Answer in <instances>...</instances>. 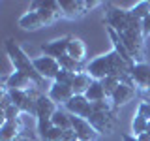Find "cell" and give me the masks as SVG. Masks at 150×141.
I'll use <instances>...</instances> for the list:
<instances>
[{"label":"cell","instance_id":"f1b7e54d","mask_svg":"<svg viewBox=\"0 0 150 141\" xmlns=\"http://www.w3.org/2000/svg\"><path fill=\"white\" fill-rule=\"evenodd\" d=\"M62 134H64V130L54 128V126H53V128L47 132L43 137H40V139H41V141H60V139H62Z\"/></svg>","mask_w":150,"mask_h":141},{"label":"cell","instance_id":"277c9868","mask_svg":"<svg viewBox=\"0 0 150 141\" xmlns=\"http://www.w3.org/2000/svg\"><path fill=\"white\" fill-rule=\"evenodd\" d=\"M118 34V32H116ZM120 40L122 43L126 45V49L129 51L131 58L135 60V64H141L144 62V36H143V26H141V21L137 23V25H133L129 28V30L122 32Z\"/></svg>","mask_w":150,"mask_h":141},{"label":"cell","instance_id":"d6986e66","mask_svg":"<svg viewBox=\"0 0 150 141\" xmlns=\"http://www.w3.org/2000/svg\"><path fill=\"white\" fill-rule=\"evenodd\" d=\"M17 25L23 28V30H40L43 25V21H41L40 13L36 11V9H28V11H25L21 17H19Z\"/></svg>","mask_w":150,"mask_h":141},{"label":"cell","instance_id":"52a82bcc","mask_svg":"<svg viewBox=\"0 0 150 141\" xmlns=\"http://www.w3.org/2000/svg\"><path fill=\"white\" fill-rule=\"evenodd\" d=\"M30 9H36L40 13V17H41L45 26L53 25V23H56L58 19L64 17L60 2H56V0H36V2H32Z\"/></svg>","mask_w":150,"mask_h":141},{"label":"cell","instance_id":"e575fe53","mask_svg":"<svg viewBox=\"0 0 150 141\" xmlns=\"http://www.w3.org/2000/svg\"><path fill=\"white\" fill-rule=\"evenodd\" d=\"M146 100H148V103H150V98H146Z\"/></svg>","mask_w":150,"mask_h":141},{"label":"cell","instance_id":"7c38bea8","mask_svg":"<svg viewBox=\"0 0 150 141\" xmlns=\"http://www.w3.org/2000/svg\"><path fill=\"white\" fill-rule=\"evenodd\" d=\"M71 130L75 132L79 141H96L98 132L94 130V126L88 122L86 119H81V117L71 115Z\"/></svg>","mask_w":150,"mask_h":141},{"label":"cell","instance_id":"4fadbf2b","mask_svg":"<svg viewBox=\"0 0 150 141\" xmlns=\"http://www.w3.org/2000/svg\"><path fill=\"white\" fill-rule=\"evenodd\" d=\"M131 81L137 87V90H144L150 92V64L146 62H141L135 64L133 70H131Z\"/></svg>","mask_w":150,"mask_h":141},{"label":"cell","instance_id":"8fae6325","mask_svg":"<svg viewBox=\"0 0 150 141\" xmlns=\"http://www.w3.org/2000/svg\"><path fill=\"white\" fill-rule=\"evenodd\" d=\"M69 41H71V36H62V38H56V40H51L41 45V53L45 56H53V58L58 60L60 56L68 55Z\"/></svg>","mask_w":150,"mask_h":141},{"label":"cell","instance_id":"6da1fadb","mask_svg":"<svg viewBox=\"0 0 150 141\" xmlns=\"http://www.w3.org/2000/svg\"><path fill=\"white\" fill-rule=\"evenodd\" d=\"M131 70L133 68L126 64L115 49L101 56H96L86 64V73L94 81H101V79L112 75V77H118L124 83H131Z\"/></svg>","mask_w":150,"mask_h":141},{"label":"cell","instance_id":"484cf974","mask_svg":"<svg viewBox=\"0 0 150 141\" xmlns=\"http://www.w3.org/2000/svg\"><path fill=\"white\" fill-rule=\"evenodd\" d=\"M120 79L118 77H112V75H109V77H105V79H101V85H103V90H105V96L109 98H112V94L116 92V88L120 87Z\"/></svg>","mask_w":150,"mask_h":141},{"label":"cell","instance_id":"f546056e","mask_svg":"<svg viewBox=\"0 0 150 141\" xmlns=\"http://www.w3.org/2000/svg\"><path fill=\"white\" fill-rule=\"evenodd\" d=\"M137 115L141 119H144L146 122H150V103H148V100H143L137 105Z\"/></svg>","mask_w":150,"mask_h":141},{"label":"cell","instance_id":"83f0119b","mask_svg":"<svg viewBox=\"0 0 150 141\" xmlns=\"http://www.w3.org/2000/svg\"><path fill=\"white\" fill-rule=\"evenodd\" d=\"M75 75H77V73H71V72H68V70H60L58 75L54 77V83H60V85H68V87H71Z\"/></svg>","mask_w":150,"mask_h":141},{"label":"cell","instance_id":"cb8c5ba5","mask_svg":"<svg viewBox=\"0 0 150 141\" xmlns=\"http://www.w3.org/2000/svg\"><path fill=\"white\" fill-rule=\"evenodd\" d=\"M86 100L90 103H96V102H103V100H109V98L105 96V90H103V85L101 81H92L90 88L86 90Z\"/></svg>","mask_w":150,"mask_h":141},{"label":"cell","instance_id":"5bb4252c","mask_svg":"<svg viewBox=\"0 0 150 141\" xmlns=\"http://www.w3.org/2000/svg\"><path fill=\"white\" fill-rule=\"evenodd\" d=\"M135 94H137V87L133 85V81H131V83H124V81H122V83H120V87L116 88V92L112 94V98H111L112 107L118 111V107H120V105H126L128 102L133 100Z\"/></svg>","mask_w":150,"mask_h":141},{"label":"cell","instance_id":"ffe728a7","mask_svg":"<svg viewBox=\"0 0 150 141\" xmlns=\"http://www.w3.org/2000/svg\"><path fill=\"white\" fill-rule=\"evenodd\" d=\"M107 28V34H109V38H111V41H112V49H115L116 51V53H118L120 55V58L122 60H124V62L126 64H128V66H131V68H133V66H135V60L133 58H131V55H129V51L128 49H126V45L124 43H122V40H120V36L118 34H116V32L115 30H112V28H109V26H105Z\"/></svg>","mask_w":150,"mask_h":141},{"label":"cell","instance_id":"d4e9b609","mask_svg":"<svg viewBox=\"0 0 150 141\" xmlns=\"http://www.w3.org/2000/svg\"><path fill=\"white\" fill-rule=\"evenodd\" d=\"M129 13L133 15L135 19H139V21H143L144 17L150 15V2L148 0H141V2H137L133 8L129 9Z\"/></svg>","mask_w":150,"mask_h":141},{"label":"cell","instance_id":"ba28073f","mask_svg":"<svg viewBox=\"0 0 150 141\" xmlns=\"http://www.w3.org/2000/svg\"><path fill=\"white\" fill-rule=\"evenodd\" d=\"M96 6H100L98 0H92V2H86V0H60L62 13H64V17H68V19L84 17L88 11H92Z\"/></svg>","mask_w":150,"mask_h":141},{"label":"cell","instance_id":"7402d4cb","mask_svg":"<svg viewBox=\"0 0 150 141\" xmlns=\"http://www.w3.org/2000/svg\"><path fill=\"white\" fill-rule=\"evenodd\" d=\"M54 128H60V130H71V115H69L68 111L64 109V107H58L56 113L53 115V119H51Z\"/></svg>","mask_w":150,"mask_h":141},{"label":"cell","instance_id":"3957f363","mask_svg":"<svg viewBox=\"0 0 150 141\" xmlns=\"http://www.w3.org/2000/svg\"><path fill=\"white\" fill-rule=\"evenodd\" d=\"M94 126V130L98 132V135L103 134H112L116 124V109L112 107L111 100H103L92 103V113L86 119Z\"/></svg>","mask_w":150,"mask_h":141},{"label":"cell","instance_id":"30bf717a","mask_svg":"<svg viewBox=\"0 0 150 141\" xmlns=\"http://www.w3.org/2000/svg\"><path fill=\"white\" fill-rule=\"evenodd\" d=\"M64 109L69 113V115L81 117V119H88L92 113V103L86 100L84 94H75V96L64 105Z\"/></svg>","mask_w":150,"mask_h":141},{"label":"cell","instance_id":"44dd1931","mask_svg":"<svg viewBox=\"0 0 150 141\" xmlns=\"http://www.w3.org/2000/svg\"><path fill=\"white\" fill-rule=\"evenodd\" d=\"M68 56H71L77 62H83L84 60V56H86V45H84V41L81 38L71 36V41L68 45Z\"/></svg>","mask_w":150,"mask_h":141},{"label":"cell","instance_id":"836d02e7","mask_svg":"<svg viewBox=\"0 0 150 141\" xmlns=\"http://www.w3.org/2000/svg\"><path fill=\"white\" fill-rule=\"evenodd\" d=\"M137 139H139V141H150V132L146 130V132H144V134H141Z\"/></svg>","mask_w":150,"mask_h":141},{"label":"cell","instance_id":"1f68e13d","mask_svg":"<svg viewBox=\"0 0 150 141\" xmlns=\"http://www.w3.org/2000/svg\"><path fill=\"white\" fill-rule=\"evenodd\" d=\"M60 141H79V139H77V135H75L73 130H66L62 134V139Z\"/></svg>","mask_w":150,"mask_h":141},{"label":"cell","instance_id":"2e32d148","mask_svg":"<svg viewBox=\"0 0 150 141\" xmlns=\"http://www.w3.org/2000/svg\"><path fill=\"white\" fill-rule=\"evenodd\" d=\"M47 96H49L56 105L64 107L66 103L75 96V92H73L71 87H68V85H60V83H54L53 81V85L49 87V94H47Z\"/></svg>","mask_w":150,"mask_h":141},{"label":"cell","instance_id":"9a60e30c","mask_svg":"<svg viewBox=\"0 0 150 141\" xmlns=\"http://www.w3.org/2000/svg\"><path fill=\"white\" fill-rule=\"evenodd\" d=\"M2 87L8 88V90H28V88L36 87V85L30 77H26L25 73L13 72L11 75H8V77L2 79Z\"/></svg>","mask_w":150,"mask_h":141},{"label":"cell","instance_id":"9c48e42d","mask_svg":"<svg viewBox=\"0 0 150 141\" xmlns=\"http://www.w3.org/2000/svg\"><path fill=\"white\" fill-rule=\"evenodd\" d=\"M32 62H34V68L38 70V73H40L43 79H53V81H54V77L58 75L60 70H62L60 64H58V60L53 58V56L41 55V56L32 58Z\"/></svg>","mask_w":150,"mask_h":141},{"label":"cell","instance_id":"4316f807","mask_svg":"<svg viewBox=\"0 0 150 141\" xmlns=\"http://www.w3.org/2000/svg\"><path fill=\"white\" fill-rule=\"evenodd\" d=\"M148 124H150V122H146L144 119H141L139 115H135L133 120H131V132H133L135 137H139L141 134H144V132L148 130Z\"/></svg>","mask_w":150,"mask_h":141},{"label":"cell","instance_id":"8992f818","mask_svg":"<svg viewBox=\"0 0 150 141\" xmlns=\"http://www.w3.org/2000/svg\"><path fill=\"white\" fill-rule=\"evenodd\" d=\"M9 96H11V102L19 107L21 113L36 117L38 98L41 96V92H38V87H32V88H28V90H9Z\"/></svg>","mask_w":150,"mask_h":141},{"label":"cell","instance_id":"ac0fdd59","mask_svg":"<svg viewBox=\"0 0 150 141\" xmlns=\"http://www.w3.org/2000/svg\"><path fill=\"white\" fill-rule=\"evenodd\" d=\"M23 134V120H4L0 126V141H19Z\"/></svg>","mask_w":150,"mask_h":141},{"label":"cell","instance_id":"5b68a950","mask_svg":"<svg viewBox=\"0 0 150 141\" xmlns=\"http://www.w3.org/2000/svg\"><path fill=\"white\" fill-rule=\"evenodd\" d=\"M139 19H135L133 15L129 13V9H122L118 6H115V4H107V11H105V25L112 28L115 32H122L129 30L133 25H137Z\"/></svg>","mask_w":150,"mask_h":141},{"label":"cell","instance_id":"e0dca14e","mask_svg":"<svg viewBox=\"0 0 150 141\" xmlns=\"http://www.w3.org/2000/svg\"><path fill=\"white\" fill-rule=\"evenodd\" d=\"M56 109H58V105H56L49 96L41 94V96L38 98V105H36V122L51 120V119H53V115L56 113Z\"/></svg>","mask_w":150,"mask_h":141},{"label":"cell","instance_id":"d590c367","mask_svg":"<svg viewBox=\"0 0 150 141\" xmlns=\"http://www.w3.org/2000/svg\"><path fill=\"white\" fill-rule=\"evenodd\" d=\"M148 98H150V92H148Z\"/></svg>","mask_w":150,"mask_h":141},{"label":"cell","instance_id":"d6a6232c","mask_svg":"<svg viewBox=\"0 0 150 141\" xmlns=\"http://www.w3.org/2000/svg\"><path fill=\"white\" fill-rule=\"evenodd\" d=\"M122 141H139L133 134H122Z\"/></svg>","mask_w":150,"mask_h":141},{"label":"cell","instance_id":"603a6c76","mask_svg":"<svg viewBox=\"0 0 150 141\" xmlns=\"http://www.w3.org/2000/svg\"><path fill=\"white\" fill-rule=\"evenodd\" d=\"M92 81H94V79H92L86 72L77 73V75H75V79H73V83H71L73 92H75V94H86V90L90 88Z\"/></svg>","mask_w":150,"mask_h":141},{"label":"cell","instance_id":"4dcf8cb0","mask_svg":"<svg viewBox=\"0 0 150 141\" xmlns=\"http://www.w3.org/2000/svg\"><path fill=\"white\" fill-rule=\"evenodd\" d=\"M141 26H143V36H144V40H146V38L150 36V15L141 21Z\"/></svg>","mask_w":150,"mask_h":141},{"label":"cell","instance_id":"7a4b0ae2","mask_svg":"<svg viewBox=\"0 0 150 141\" xmlns=\"http://www.w3.org/2000/svg\"><path fill=\"white\" fill-rule=\"evenodd\" d=\"M4 47H6L8 58H9V62L13 64L15 72H21V73H25L26 77H30L32 81H34L36 87H41V85L45 83V79L41 77V75L38 73V70L34 68L32 58L25 53V49H23V47L19 45L17 41L13 40V38H8L6 43H4Z\"/></svg>","mask_w":150,"mask_h":141}]
</instances>
